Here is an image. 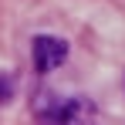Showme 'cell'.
<instances>
[{"mask_svg": "<svg viewBox=\"0 0 125 125\" xmlns=\"http://www.w3.org/2000/svg\"><path fill=\"white\" fill-rule=\"evenodd\" d=\"M31 58H34V68L47 74V71H54V68H61L64 58H68V44L61 37H51V34H37L34 44H31Z\"/></svg>", "mask_w": 125, "mask_h": 125, "instance_id": "obj_1", "label": "cell"}, {"mask_svg": "<svg viewBox=\"0 0 125 125\" xmlns=\"http://www.w3.org/2000/svg\"><path fill=\"white\" fill-rule=\"evenodd\" d=\"M54 122L58 125H102L98 122V108L88 102V98H71V102H64Z\"/></svg>", "mask_w": 125, "mask_h": 125, "instance_id": "obj_2", "label": "cell"}, {"mask_svg": "<svg viewBox=\"0 0 125 125\" xmlns=\"http://www.w3.org/2000/svg\"><path fill=\"white\" fill-rule=\"evenodd\" d=\"M10 91H14V81H10L7 74H0V102H7V98H10Z\"/></svg>", "mask_w": 125, "mask_h": 125, "instance_id": "obj_3", "label": "cell"}]
</instances>
